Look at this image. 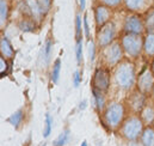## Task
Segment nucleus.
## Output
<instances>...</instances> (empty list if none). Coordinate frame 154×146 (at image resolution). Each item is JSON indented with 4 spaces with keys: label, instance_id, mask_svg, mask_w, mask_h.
I'll list each match as a JSON object with an SVG mask.
<instances>
[{
    "label": "nucleus",
    "instance_id": "obj_1",
    "mask_svg": "<svg viewBox=\"0 0 154 146\" xmlns=\"http://www.w3.org/2000/svg\"><path fill=\"white\" fill-rule=\"evenodd\" d=\"M116 85L124 91H130L136 85V67L130 60H122L112 73Z\"/></svg>",
    "mask_w": 154,
    "mask_h": 146
},
{
    "label": "nucleus",
    "instance_id": "obj_2",
    "mask_svg": "<svg viewBox=\"0 0 154 146\" xmlns=\"http://www.w3.org/2000/svg\"><path fill=\"white\" fill-rule=\"evenodd\" d=\"M125 117H127V108L121 102H111L106 104L105 109L102 113L103 122L111 131L119 129Z\"/></svg>",
    "mask_w": 154,
    "mask_h": 146
},
{
    "label": "nucleus",
    "instance_id": "obj_3",
    "mask_svg": "<svg viewBox=\"0 0 154 146\" xmlns=\"http://www.w3.org/2000/svg\"><path fill=\"white\" fill-rule=\"evenodd\" d=\"M119 43L122 46L124 55H127L129 60L139 59L143 53V35L123 34L121 36Z\"/></svg>",
    "mask_w": 154,
    "mask_h": 146
},
{
    "label": "nucleus",
    "instance_id": "obj_4",
    "mask_svg": "<svg viewBox=\"0 0 154 146\" xmlns=\"http://www.w3.org/2000/svg\"><path fill=\"white\" fill-rule=\"evenodd\" d=\"M145 129V125L139 115L127 116L124 122L122 123L119 132L122 137L129 141H136L141 138V134Z\"/></svg>",
    "mask_w": 154,
    "mask_h": 146
},
{
    "label": "nucleus",
    "instance_id": "obj_5",
    "mask_svg": "<svg viewBox=\"0 0 154 146\" xmlns=\"http://www.w3.org/2000/svg\"><path fill=\"white\" fill-rule=\"evenodd\" d=\"M102 50V59L105 65V67L109 68H115L116 66L123 60L124 52L122 49V46L119 41H115L108 47L100 49Z\"/></svg>",
    "mask_w": 154,
    "mask_h": 146
},
{
    "label": "nucleus",
    "instance_id": "obj_6",
    "mask_svg": "<svg viewBox=\"0 0 154 146\" xmlns=\"http://www.w3.org/2000/svg\"><path fill=\"white\" fill-rule=\"evenodd\" d=\"M117 37V27L114 22H108L103 27L97 29V36H96V44L99 49H103L111 44L116 41Z\"/></svg>",
    "mask_w": 154,
    "mask_h": 146
},
{
    "label": "nucleus",
    "instance_id": "obj_7",
    "mask_svg": "<svg viewBox=\"0 0 154 146\" xmlns=\"http://www.w3.org/2000/svg\"><path fill=\"white\" fill-rule=\"evenodd\" d=\"M110 83H111L110 68L105 66L97 67L92 77V87L106 94L110 89Z\"/></svg>",
    "mask_w": 154,
    "mask_h": 146
},
{
    "label": "nucleus",
    "instance_id": "obj_8",
    "mask_svg": "<svg viewBox=\"0 0 154 146\" xmlns=\"http://www.w3.org/2000/svg\"><path fill=\"white\" fill-rule=\"evenodd\" d=\"M146 31L145 21L137 14L133 13L125 17L123 22V33L124 34H135V35H143Z\"/></svg>",
    "mask_w": 154,
    "mask_h": 146
},
{
    "label": "nucleus",
    "instance_id": "obj_9",
    "mask_svg": "<svg viewBox=\"0 0 154 146\" xmlns=\"http://www.w3.org/2000/svg\"><path fill=\"white\" fill-rule=\"evenodd\" d=\"M136 89L143 95H152L154 90V74L152 70H145L137 75L136 79Z\"/></svg>",
    "mask_w": 154,
    "mask_h": 146
},
{
    "label": "nucleus",
    "instance_id": "obj_10",
    "mask_svg": "<svg viewBox=\"0 0 154 146\" xmlns=\"http://www.w3.org/2000/svg\"><path fill=\"white\" fill-rule=\"evenodd\" d=\"M19 6H20L19 8L24 17H30V18L35 19L37 23L44 17L42 14V11L39 8L37 0H20Z\"/></svg>",
    "mask_w": 154,
    "mask_h": 146
},
{
    "label": "nucleus",
    "instance_id": "obj_11",
    "mask_svg": "<svg viewBox=\"0 0 154 146\" xmlns=\"http://www.w3.org/2000/svg\"><path fill=\"white\" fill-rule=\"evenodd\" d=\"M112 8L105 6V5H96L94 8H93V14H94V21H96V25H97V29L103 27L104 24H106L108 22H110L111 19V16H112V12H111Z\"/></svg>",
    "mask_w": 154,
    "mask_h": 146
},
{
    "label": "nucleus",
    "instance_id": "obj_12",
    "mask_svg": "<svg viewBox=\"0 0 154 146\" xmlns=\"http://www.w3.org/2000/svg\"><path fill=\"white\" fill-rule=\"evenodd\" d=\"M128 107L133 113H140L141 109L145 107V104L147 103V96L143 95L142 92H140L137 89L135 91H133L130 94V96L128 97Z\"/></svg>",
    "mask_w": 154,
    "mask_h": 146
},
{
    "label": "nucleus",
    "instance_id": "obj_13",
    "mask_svg": "<svg viewBox=\"0 0 154 146\" xmlns=\"http://www.w3.org/2000/svg\"><path fill=\"white\" fill-rule=\"evenodd\" d=\"M146 127H152L154 125V103L147 102L141 109L139 115Z\"/></svg>",
    "mask_w": 154,
    "mask_h": 146
},
{
    "label": "nucleus",
    "instance_id": "obj_14",
    "mask_svg": "<svg viewBox=\"0 0 154 146\" xmlns=\"http://www.w3.org/2000/svg\"><path fill=\"white\" fill-rule=\"evenodd\" d=\"M123 5L125 6L128 11L134 12V13H140L147 8L148 0H124Z\"/></svg>",
    "mask_w": 154,
    "mask_h": 146
},
{
    "label": "nucleus",
    "instance_id": "obj_15",
    "mask_svg": "<svg viewBox=\"0 0 154 146\" xmlns=\"http://www.w3.org/2000/svg\"><path fill=\"white\" fill-rule=\"evenodd\" d=\"M53 47H54L53 38L48 37L45 40V43L42 47V50H41V60H42V64L44 66L49 65V61H50V58H51V54H53Z\"/></svg>",
    "mask_w": 154,
    "mask_h": 146
},
{
    "label": "nucleus",
    "instance_id": "obj_16",
    "mask_svg": "<svg viewBox=\"0 0 154 146\" xmlns=\"http://www.w3.org/2000/svg\"><path fill=\"white\" fill-rule=\"evenodd\" d=\"M92 96H93V103H94V107L98 113H103V110L105 109L106 107V97H105V92H102L97 89H93L92 87Z\"/></svg>",
    "mask_w": 154,
    "mask_h": 146
},
{
    "label": "nucleus",
    "instance_id": "obj_17",
    "mask_svg": "<svg viewBox=\"0 0 154 146\" xmlns=\"http://www.w3.org/2000/svg\"><path fill=\"white\" fill-rule=\"evenodd\" d=\"M143 54L154 59V31H148L143 37Z\"/></svg>",
    "mask_w": 154,
    "mask_h": 146
},
{
    "label": "nucleus",
    "instance_id": "obj_18",
    "mask_svg": "<svg viewBox=\"0 0 154 146\" xmlns=\"http://www.w3.org/2000/svg\"><path fill=\"white\" fill-rule=\"evenodd\" d=\"M0 53H1V56L5 59H12L14 55V49L10 40L6 36H2L0 40Z\"/></svg>",
    "mask_w": 154,
    "mask_h": 146
},
{
    "label": "nucleus",
    "instance_id": "obj_19",
    "mask_svg": "<svg viewBox=\"0 0 154 146\" xmlns=\"http://www.w3.org/2000/svg\"><path fill=\"white\" fill-rule=\"evenodd\" d=\"M18 28L23 33H34L37 29V22L30 17H23L18 23Z\"/></svg>",
    "mask_w": 154,
    "mask_h": 146
},
{
    "label": "nucleus",
    "instance_id": "obj_20",
    "mask_svg": "<svg viewBox=\"0 0 154 146\" xmlns=\"http://www.w3.org/2000/svg\"><path fill=\"white\" fill-rule=\"evenodd\" d=\"M142 146H154V128L153 127H146L141 134L140 138Z\"/></svg>",
    "mask_w": 154,
    "mask_h": 146
},
{
    "label": "nucleus",
    "instance_id": "obj_21",
    "mask_svg": "<svg viewBox=\"0 0 154 146\" xmlns=\"http://www.w3.org/2000/svg\"><path fill=\"white\" fill-rule=\"evenodd\" d=\"M24 120V110L23 109H19L17 111H14L10 117H8V122L14 127V128H18L20 126V123L23 122Z\"/></svg>",
    "mask_w": 154,
    "mask_h": 146
},
{
    "label": "nucleus",
    "instance_id": "obj_22",
    "mask_svg": "<svg viewBox=\"0 0 154 146\" xmlns=\"http://www.w3.org/2000/svg\"><path fill=\"white\" fill-rule=\"evenodd\" d=\"M60 73H61V59H56L50 72V79L54 84H57L60 79Z\"/></svg>",
    "mask_w": 154,
    "mask_h": 146
},
{
    "label": "nucleus",
    "instance_id": "obj_23",
    "mask_svg": "<svg viewBox=\"0 0 154 146\" xmlns=\"http://www.w3.org/2000/svg\"><path fill=\"white\" fill-rule=\"evenodd\" d=\"M8 18V2L7 0H0V24L4 27Z\"/></svg>",
    "mask_w": 154,
    "mask_h": 146
},
{
    "label": "nucleus",
    "instance_id": "obj_24",
    "mask_svg": "<svg viewBox=\"0 0 154 146\" xmlns=\"http://www.w3.org/2000/svg\"><path fill=\"white\" fill-rule=\"evenodd\" d=\"M81 11H79L75 16V38H82V21H81Z\"/></svg>",
    "mask_w": 154,
    "mask_h": 146
},
{
    "label": "nucleus",
    "instance_id": "obj_25",
    "mask_svg": "<svg viewBox=\"0 0 154 146\" xmlns=\"http://www.w3.org/2000/svg\"><path fill=\"white\" fill-rule=\"evenodd\" d=\"M68 140H69V129H65L54 141V146H65L68 143Z\"/></svg>",
    "mask_w": 154,
    "mask_h": 146
},
{
    "label": "nucleus",
    "instance_id": "obj_26",
    "mask_svg": "<svg viewBox=\"0 0 154 146\" xmlns=\"http://www.w3.org/2000/svg\"><path fill=\"white\" fill-rule=\"evenodd\" d=\"M51 128H53V117L50 114H45V126H44V132H43L44 138H48L50 135Z\"/></svg>",
    "mask_w": 154,
    "mask_h": 146
},
{
    "label": "nucleus",
    "instance_id": "obj_27",
    "mask_svg": "<svg viewBox=\"0 0 154 146\" xmlns=\"http://www.w3.org/2000/svg\"><path fill=\"white\" fill-rule=\"evenodd\" d=\"M37 2H38V6L39 8H41V11H42V14L43 16H47V13L50 11V8H51V2H53V0H37Z\"/></svg>",
    "mask_w": 154,
    "mask_h": 146
},
{
    "label": "nucleus",
    "instance_id": "obj_28",
    "mask_svg": "<svg viewBox=\"0 0 154 146\" xmlns=\"http://www.w3.org/2000/svg\"><path fill=\"white\" fill-rule=\"evenodd\" d=\"M145 27H146V31H154V11L149 12L146 16L145 19Z\"/></svg>",
    "mask_w": 154,
    "mask_h": 146
},
{
    "label": "nucleus",
    "instance_id": "obj_29",
    "mask_svg": "<svg viewBox=\"0 0 154 146\" xmlns=\"http://www.w3.org/2000/svg\"><path fill=\"white\" fill-rule=\"evenodd\" d=\"M75 58H77L78 65L80 66L82 62V38L77 41V47H75Z\"/></svg>",
    "mask_w": 154,
    "mask_h": 146
},
{
    "label": "nucleus",
    "instance_id": "obj_30",
    "mask_svg": "<svg viewBox=\"0 0 154 146\" xmlns=\"http://www.w3.org/2000/svg\"><path fill=\"white\" fill-rule=\"evenodd\" d=\"M98 1H99V4L105 5V6L110 7V8H116V7L121 6L124 0H98Z\"/></svg>",
    "mask_w": 154,
    "mask_h": 146
},
{
    "label": "nucleus",
    "instance_id": "obj_31",
    "mask_svg": "<svg viewBox=\"0 0 154 146\" xmlns=\"http://www.w3.org/2000/svg\"><path fill=\"white\" fill-rule=\"evenodd\" d=\"M96 46H97V44L94 43V41H92V40L88 41L87 49H88V54H90V60H91V61H93L94 58H96Z\"/></svg>",
    "mask_w": 154,
    "mask_h": 146
},
{
    "label": "nucleus",
    "instance_id": "obj_32",
    "mask_svg": "<svg viewBox=\"0 0 154 146\" xmlns=\"http://www.w3.org/2000/svg\"><path fill=\"white\" fill-rule=\"evenodd\" d=\"M6 60H7V59H5V58L0 56V72H1V77L6 75L7 70H8V64H7V61H6Z\"/></svg>",
    "mask_w": 154,
    "mask_h": 146
},
{
    "label": "nucleus",
    "instance_id": "obj_33",
    "mask_svg": "<svg viewBox=\"0 0 154 146\" xmlns=\"http://www.w3.org/2000/svg\"><path fill=\"white\" fill-rule=\"evenodd\" d=\"M82 28H84V35L87 37V40H90V27H88L87 16H84V19H82Z\"/></svg>",
    "mask_w": 154,
    "mask_h": 146
},
{
    "label": "nucleus",
    "instance_id": "obj_34",
    "mask_svg": "<svg viewBox=\"0 0 154 146\" xmlns=\"http://www.w3.org/2000/svg\"><path fill=\"white\" fill-rule=\"evenodd\" d=\"M81 83V71L80 70H77L74 72V75H73V84H74V87H78Z\"/></svg>",
    "mask_w": 154,
    "mask_h": 146
},
{
    "label": "nucleus",
    "instance_id": "obj_35",
    "mask_svg": "<svg viewBox=\"0 0 154 146\" xmlns=\"http://www.w3.org/2000/svg\"><path fill=\"white\" fill-rule=\"evenodd\" d=\"M79 6H80V11H84L86 6V0H79Z\"/></svg>",
    "mask_w": 154,
    "mask_h": 146
},
{
    "label": "nucleus",
    "instance_id": "obj_36",
    "mask_svg": "<svg viewBox=\"0 0 154 146\" xmlns=\"http://www.w3.org/2000/svg\"><path fill=\"white\" fill-rule=\"evenodd\" d=\"M85 107H86V101H82V102H81V106L79 107V109H80V110H81V109H84Z\"/></svg>",
    "mask_w": 154,
    "mask_h": 146
},
{
    "label": "nucleus",
    "instance_id": "obj_37",
    "mask_svg": "<svg viewBox=\"0 0 154 146\" xmlns=\"http://www.w3.org/2000/svg\"><path fill=\"white\" fill-rule=\"evenodd\" d=\"M80 146H88V144H87V141H86V140H84V141L81 143V145H80Z\"/></svg>",
    "mask_w": 154,
    "mask_h": 146
},
{
    "label": "nucleus",
    "instance_id": "obj_38",
    "mask_svg": "<svg viewBox=\"0 0 154 146\" xmlns=\"http://www.w3.org/2000/svg\"><path fill=\"white\" fill-rule=\"evenodd\" d=\"M151 70H152V72H153V74H154V59H153V61H152V66H151Z\"/></svg>",
    "mask_w": 154,
    "mask_h": 146
},
{
    "label": "nucleus",
    "instance_id": "obj_39",
    "mask_svg": "<svg viewBox=\"0 0 154 146\" xmlns=\"http://www.w3.org/2000/svg\"><path fill=\"white\" fill-rule=\"evenodd\" d=\"M152 95H153V97H154V90H153V94H152Z\"/></svg>",
    "mask_w": 154,
    "mask_h": 146
}]
</instances>
